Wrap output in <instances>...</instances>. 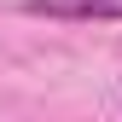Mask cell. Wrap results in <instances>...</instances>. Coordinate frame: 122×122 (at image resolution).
<instances>
[{
  "mask_svg": "<svg viewBox=\"0 0 122 122\" xmlns=\"http://www.w3.org/2000/svg\"><path fill=\"white\" fill-rule=\"evenodd\" d=\"M23 12L58 23H122V0H23Z\"/></svg>",
  "mask_w": 122,
  "mask_h": 122,
  "instance_id": "1",
  "label": "cell"
}]
</instances>
